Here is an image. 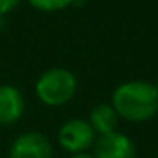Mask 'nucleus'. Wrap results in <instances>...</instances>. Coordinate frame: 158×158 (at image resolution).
<instances>
[{
    "label": "nucleus",
    "instance_id": "obj_1",
    "mask_svg": "<svg viewBox=\"0 0 158 158\" xmlns=\"http://www.w3.org/2000/svg\"><path fill=\"white\" fill-rule=\"evenodd\" d=\"M110 104L121 119L146 123L158 114V85L144 80H131L116 87Z\"/></svg>",
    "mask_w": 158,
    "mask_h": 158
},
{
    "label": "nucleus",
    "instance_id": "obj_2",
    "mask_svg": "<svg viewBox=\"0 0 158 158\" xmlns=\"http://www.w3.org/2000/svg\"><path fill=\"white\" fill-rule=\"evenodd\" d=\"M77 77L66 68H49L36 82V95L46 107H63L77 94Z\"/></svg>",
    "mask_w": 158,
    "mask_h": 158
},
{
    "label": "nucleus",
    "instance_id": "obj_3",
    "mask_svg": "<svg viewBox=\"0 0 158 158\" xmlns=\"http://www.w3.org/2000/svg\"><path fill=\"white\" fill-rule=\"evenodd\" d=\"M95 131L89 121L73 117L61 124L58 129V144L68 153H82L94 146L97 139Z\"/></svg>",
    "mask_w": 158,
    "mask_h": 158
},
{
    "label": "nucleus",
    "instance_id": "obj_4",
    "mask_svg": "<svg viewBox=\"0 0 158 158\" xmlns=\"http://www.w3.org/2000/svg\"><path fill=\"white\" fill-rule=\"evenodd\" d=\"M9 158H55L53 144L39 131H26L10 144Z\"/></svg>",
    "mask_w": 158,
    "mask_h": 158
},
{
    "label": "nucleus",
    "instance_id": "obj_5",
    "mask_svg": "<svg viewBox=\"0 0 158 158\" xmlns=\"http://www.w3.org/2000/svg\"><path fill=\"white\" fill-rule=\"evenodd\" d=\"M94 148V158H136L138 155L133 139L119 131L99 136Z\"/></svg>",
    "mask_w": 158,
    "mask_h": 158
},
{
    "label": "nucleus",
    "instance_id": "obj_6",
    "mask_svg": "<svg viewBox=\"0 0 158 158\" xmlns=\"http://www.w3.org/2000/svg\"><path fill=\"white\" fill-rule=\"evenodd\" d=\"M26 100L22 92L14 85H0V126H12L24 116Z\"/></svg>",
    "mask_w": 158,
    "mask_h": 158
},
{
    "label": "nucleus",
    "instance_id": "obj_7",
    "mask_svg": "<svg viewBox=\"0 0 158 158\" xmlns=\"http://www.w3.org/2000/svg\"><path fill=\"white\" fill-rule=\"evenodd\" d=\"M119 119L121 117L116 112V109L112 107V104H107V102H100L97 106H94L89 116L90 126H92V129L99 136L110 134L114 131H117Z\"/></svg>",
    "mask_w": 158,
    "mask_h": 158
},
{
    "label": "nucleus",
    "instance_id": "obj_8",
    "mask_svg": "<svg viewBox=\"0 0 158 158\" xmlns=\"http://www.w3.org/2000/svg\"><path fill=\"white\" fill-rule=\"evenodd\" d=\"M27 2L32 9L39 12H46V14L65 10L75 4V0H27Z\"/></svg>",
    "mask_w": 158,
    "mask_h": 158
},
{
    "label": "nucleus",
    "instance_id": "obj_9",
    "mask_svg": "<svg viewBox=\"0 0 158 158\" xmlns=\"http://www.w3.org/2000/svg\"><path fill=\"white\" fill-rule=\"evenodd\" d=\"M21 2L22 0H0V15L7 17L12 10H15L19 7Z\"/></svg>",
    "mask_w": 158,
    "mask_h": 158
},
{
    "label": "nucleus",
    "instance_id": "obj_10",
    "mask_svg": "<svg viewBox=\"0 0 158 158\" xmlns=\"http://www.w3.org/2000/svg\"><path fill=\"white\" fill-rule=\"evenodd\" d=\"M70 158H94V155L87 153V151H82V153H73Z\"/></svg>",
    "mask_w": 158,
    "mask_h": 158
},
{
    "label": "nucleus",
    "instance_id": "obj_11",
    "mask_svg": "<svg viewBox=\"0 0 158 158\" xmlns=\"http://www.w3.org/2000/svg\"><path fill=\"white\" fill-rule=\"evenodd\" d=\"M4 27H5V17L4 15H0V31H2Z\"/></svg>",
    "mask_w": 158,
    "mask_h": 158
},
{
    "label": "nucleus",
    "instance_id": "obj_12",
    "mask_svg": "<svg viewBox=\"0 0 158 158\" xmlns=\"http://www.w3.org/2000/svg\"><path fill=\"white\" fill-rule=\"evenodd\" d=\"M156 158H158V155H156Z\"/></svg>",
    "mask_w": 158,
    "mask_h": 158
}]
</instances>
